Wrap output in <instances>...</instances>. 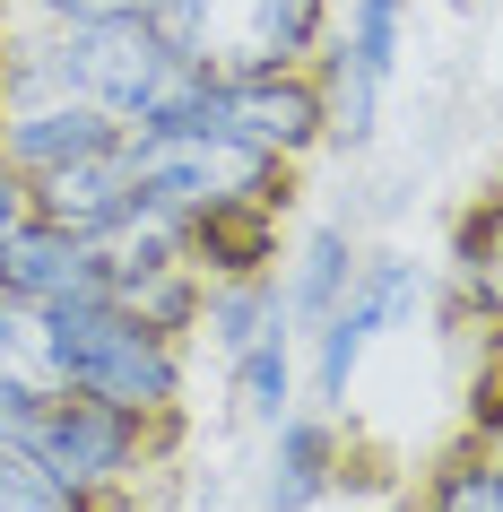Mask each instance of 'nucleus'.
I'll return each mask as SVG.
<instances>
[{
    "instance_id": "f257e3e1",
    "label": "nucleus",
    "mask_w": 503,
    "mask_h": 512,
    "mask_svg": "<svg viewBox=\"0 0 503 512\" xmlns=\"http://www.w3.org/2000/svg\"><path fill=\"white\" fill-rule=\"evenodd\" d=\"M183 417H139V408L87 400V391H44V408L27 417V443L87 512H139V495L157 486V469L174 460Z\"/></svg>"
},
{
    "instance_id": "f03ea898",
    "label": "nucleus",
    "mask_w": 503,
    "mask_h": 512,
    "mask_svg": "<svg viewBox=\"0 0 503 512\" xmlns=\"http://www.w3.org/2000/svg\"><path fill=\"white\" fill-rule=\"evenodd\" d=\"M53 330V382L87 400L139 408V417H183V339H165L113 296H79L44 313Z\"/></svg>"
},
{
    "instance_id": "7ed1b4c3",
    "label": "nucleus",
    "mask_w": 503,
    "mask_h": 512,
    "mask_svg": "<svg viewBox=\"0 0 503 512\" xmlns=\"http://www.w3.org/2000/svg\"><path fill=\"white\" fill-rule=\"evenodd\" d=\"M148 27L200 70H304L339 27V0H148Z\"/></svg>"
},
{
    "instance_id": "20e7f679",
    "label": "nucleus",
    "mask_w": 503,
    "mask_h": 512,
    "mask_svg": "<svg viewBox=\"0 0 503 512\" xmlns=\"http://www.w3.org/2000/svg\"><path fill=\"white\" fill-rule=\"evenodd\" d=\"M122 157H131V183L139 200H157L174 217H200V209H287L295 200V165L243 148V139L209 131V122H183V131H122Z\"/></svg>"
},
{
    "instance_id": "39448f33",
    "label": "nucleus",
    "mask_w": 503,
    "mask_h": 512,
    "mask_svg": "<svg viewBox=\"0 0 503 512\" xmlns=\"http://www.w3.org/2000/svg\"><path fill=\"white\" fill-rule=\"evenodd\" d=\"M209 131L243 139V148H261L278 165H313L330 148V105H321L313 61L304 70H217Z\"/></svg>"
},
{
    "instance_id": "423d86ee",
    "label": "nucleus",
    "mask_w": 503,
    "mask_h": 512,
    "mask_svg": "<svg viewBox=\"0 0 503 512\" xmlns=\"http://www.w3.org/2000/svg\"><path fill=\"white\" fill-rule=\"evenodd\" d=\"M0 296L9 304H35V313H53V304H79V296H105V261H96V243L53 226V217H18L9 235H0Z\"/></svg>"
},
{
    "instance_id": "0eeeda50",
    "label": "nucleus",
    "mask_w": 503,
    "mask_h": 512,
    "mask_svg": "<svg viewBox=\"0 0 503 512\" xmlns=\"http://www.w3.org/2000/svg\"><path fill=\"white\" fill-rule=\"evenodd\" d=\"M96 148H122V122L87 96H35V105H0V157L18 174H53L70 157H96Z\"/></svg>"
},
{
    "instance_id": "6e6552de",
    "label": "nucleus",
    "mask_w": 503,
    "mask_h": 512,
    "mask_svg": "<svg viewBox=\"0 0 503 512\" xmlns=\"http://www.w3.org/2000/svg\"><path fill=\"white\" fill-rule=\"evenodd\" d=\"M347 452H339V417L330 408H287L269 426V478H261V512H313L321 495H339Z\"/></svg>"
},
{
    "instance_id": "1a4fd4ad",
    "label": "nucleus",
    "mask_w": 503,
    "mask_h": 512,
    "mask_svg": "<svg viewBox=\"0 0 503 512\" xmlns=\"http://www.w3.org/2000/svg\"><path fill=\"white\" fill-rule=\"evenodd\" d=\"M27 200H35V217H53V226H70V235L96 243L113 217L139 200V183H131V157H122V148H96V157H70V165H53V174H35Z\"/></svg>"
},
{
    "instance_id": "9d476101",
    "label": "nucleus",
    "mask_w": 503,
    "mask_h": 512,
    "mask_svg": "<svg viewBox=\"0 0 503 512\" xmlns=\"http://www.w3.org/2000/svg\"><path fill=\"white\" fill-rule=\"evenodd\" d=\"M278 217L287 209H252V200H235V209H200L183 217V252L200 278H261L287 261V235H278Z\"/></svg>"
},
{
    "instance_id": "9b49d317",
    "label": "nucleus",
    "mask_w": 503,
    "mask_h": 512,
    "mask_svg": "<svg viewBox=\"0 0 503 512\" xmlns=\"http://www.w3.org/2000/svg\"><path fill=\"white\" fill-rule=\"evenodd\" d=\"M200 339L217 356H243L261 339H295V313H287V278L261 270V278H209L200 296Z\"/></svg>"
},
{
    "instance_id": "f8f14e48",
    "label": "nucleus",
    "mask_w": 503,
    "mask_h": 512,
    "mask_svg": "<svg viewBox=\"0 0 503 512\" xmlns=\"http://www.w3.org/2000/svg\"><path fill=\"white\" fill-rule=\"evenodd\" d=\"M356 235L347 226H313V235L295 243L287 261H278V278H287V313H295V339L321 322V313H339V296L356 287Z\"/></svg>"
},
{
    "instance_id": "ddd939ff",
    "label": "nucleus",
    "mask_w": 503,
    "mask_h": 512,
    "mask_svg": "<svg viewBox=\"0 0 503 512\" xmlns=\"http://www.w3.org/2000/svg\"><path fill=\"white\" fill-rule=\"evenodd\" d=\"M451 287H460L469 313L503 322V191L477 200V209L451 226Z\"/></svg>"
},
{
    "instance_id": "4468645a",
    "label": "nucleus",
    "mask_w": 503,
    "mask_h": 512,
    "mask_svg": "<svg viewBox=\"0 0 503 512\" xmlns=\"http://www.w3.org/2000/svg\"><path fill=\"white\" fill-rule=\"evenodd\" d=\"M226 382H235V408L252 426H278L287 408H304V365H295V339H261V348L226 356Z\"/></svg>"
},
{
    "instance_id": "2eb2a0df",
    "label": "nucleus",
    "mask_w": 503,
    "mask_h": 512,
    "mask_svg": "<svg viewBox=\"0 0 503 512\" xmlns=\"http://www.w3.org/2000/svg\"><path fill=\"white\" fill-rule=\"evenodd\" d=\"M200 296H209V278L191 270V261H157V270L113 287V304H131L139 322L165 330V339H200Z\"/></svg>"
},
{
    "instance_id": "dca6fc26",
    "label": "nucleus",
    "mask_w": 503,
    "mask_h": 512,
    "mask_svg": "<svg viewBox=\"0 0 503 512\" xmlns=\"http://www.w3.org/2000/svg\"><path fill=\"white\" fill-rule=\"evenodd\" d=\"M339 44L356 70L391 87L399 79V53H408V0H339Z\"/></svg>"
},
{
    "instance_id": "f3484780",
    "label": "nucleus",
    "mask_w": 503,
    "mask_h": 512,
    "mask_svg": "<svg viewBox=\"0 0 503 512\" xmlns=\"http://www.w3.org/2000/svg\"><path fill=\"white\" fill-rule=\"evenodd\" d=\"M417 512H503V443L477 434L469 452H451L434 478H425V504Z\"/></svg>"
},
{
    "instance_id": "a211bd4d",
    "label": "nucleus",
    "mask_w": 503,
    "mask_h": 512,
    "mask_svg": "<svg viewBox=\"0 0 503 512\" xmlns=\"http://www.w3.org/2000/svg\"><path fill=\"white\" fill-rule=\"evenodd\" d=\"M356 296L382 313V330H408L425 313V296H434V278H425L417 252H365L356 261Z\"/></svg>"
},
{
    "instance_id": "6ab92c4d",
    "label": "nucleus",
    "mask_w": 503,
    "mask_h": 512,
    "mask_svg": "<svg viewBox=\"0 0 503 512\" xmlns=\"http://www.w3.org/2000/svg\"><path fill=\"white\" fill-rule=\"evenodd\" d=\"M0 512H87V504L27 452V443H0Z\"/></svg>"
},
{
    "instance_id": "aec40b11",
    "label": "nucleus",
    "mask_w": 503,
    "mask_h": 512,
    "mask_svg": "<svg viewBox=\"0 0 503 512\" xmlns=\"http://www.w3.org/2000/svg\"><path fill=\"white\" fill-rule=\"evenodd\" d=\"M44 27H113V18H148V0H27Z\"/></svg>"
},
{
    "instance_id": "412c9836",
    "label": "nucleus",
    "mask_w": 503,
    "mask_h": 512,
    "mask_svg": "<svg viewBox=\"0 0 503 512\" xmlns=\"http://www.w3.org/2000/svg\"><path fill=\"white\" fill-rule=\"evenodd\" d=\"M27 209H35V200H27V174H18V165L0 157V235H9V226H18Z\"/></svg>"
},
{
    "instance_id": "4be33fe9",
    "label": "nucleus",
    "mask_w": 503,
    "mask_h": 512,
    "mask_svg": "<svg viewBox=\"0 0 503 512\" xmlns=\"http://www.w3.org/2000/svg\"><path fill=\"white\" fill-rule=\"evenodd\" d=\"M477 434H486V443H503V417H477Z\"/></svg>"
}]
</instances>
